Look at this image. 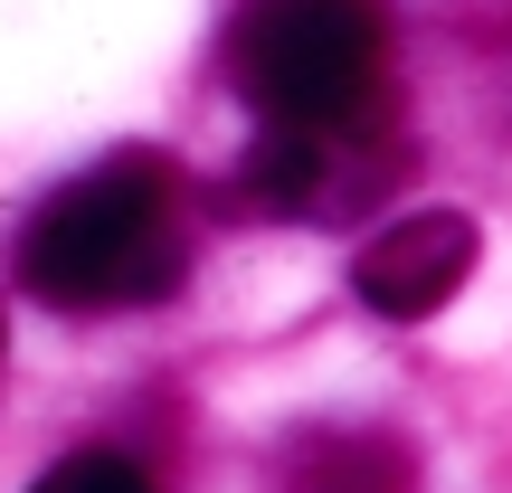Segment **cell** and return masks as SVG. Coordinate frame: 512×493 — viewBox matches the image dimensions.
<instances>
[{
    "mask_svg": "<svg viewBox=\"0 0 512 493\" xmlns=\"http://www.w3.org/2000/svg\"><path fill=\"white\" fill-rule=\"evenodd\" d=\"M190 275V190L162 152H114L19 228V285L57 313H133Z\"/></svg>",
    "mask_w": 512,
    "mask_h": 493,
    "instance_id": "6da1fadb",
    "label": "cell"
},
{
    "mask_svg": "<svg viewBox=\"0 0 512 493\" xmlns=\"http://www.w3.org/2000/svg\"><path fill=\"white\" fill-rule=\"evenodd\" d=\"M399 181V143L380 114L361 124H266L247 152V190L275 219H361Z\"/></svg>",
    "mask_w": 512,
    "mask_h": 493,
    "instance_id": "3957f363",
    "label": "cell"
},
{
    "mask_svg": "<svg viewBox=\"0 0 512 493\" xmlns=\"http://www.w3.org/2000/svg\"><path fill=\"white\" fill-rule=\"evenodd\" d=\"M219 57L256 124H361L389 105V0H238Z\"/></svg>",
    "mask_w": 512,
    "mask_h": 493,
    "instance_id": "7a4b0ae2",
    "label": "cell"
},
{
    "mask_svg": "<svg viewBox=\"0 0 512 493\" xmlns=\"http://www.w3.org/2000/svg\"><path fill=\"white\" fill-rule=\"evenodd\" d=\"M29 493H152V484H143V465H124V456H67V465H48Z\"/></svg>",
    "mask_w": 512,
    "mask_h": 493,
    "instance_id": "8992f818",
    "label": "cell"
},
{
    "mask_svg": "<svg viewBox=\"0 0 512 493\" xmlns=\"http://www.w3.org/2000/svg\"><path fill=\"white\" fill-rule=\"evenodd\" d=\"M294 493H408V456L389 437H332L294 456Z\"/></svg>",
    "mask_w": 512,
    "mask_h": 493,
    "instance_id": "5b68a950",
    "label": "cell"
},
{
    "mask_svg": "<svg viewBox=\"0 0 512 493\" xmlns=\"http://www.w3.org/2000/svg\"><path fill=\"white\" fill-rule=\"evenodd\" d=\"M475 256H484V228L465 209H408L351 256V294L370 313H389V323H427V313H446L465 294Z\"/></svg>",
    "mask_w": 512,
    "mask_h": 493,
    "instance_id": "277c9868",
    "label": "cell"
}]
</instances>
